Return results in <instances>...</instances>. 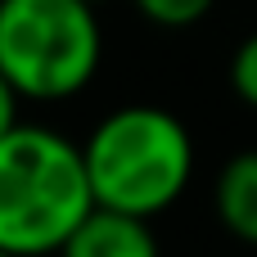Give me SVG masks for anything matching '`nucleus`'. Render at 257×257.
<instances>
[{
  "mask_svg": "<svg viewBox=\"0 0 257 257\" xmlns=\"http://www.w3.org/2000/svg\"><path fill=\"white\" fill-rule=\"evenodd\" d=\"M90 208L86 158L72 140L23 122L0 136V248L18 257L59 253Z\"/></svg>",
  "mask_w": 257,
  "mask_h": 257,
  "instance_id": "f257e3e1",
  "label": "nucleus"
},
{
  "mask_svg": "<svg viewBox=\"0 0 257 257\" xmlns=\"http://www.w3.org/2000/svg\"><path fill=\"white\" fill-rule=\"evenodd\" d=\"M90 194L136 217L167 212L194 176V140L185 122L154 104L113 108L81 145Z\"/></svg>",
  "mask_w": 257,
  "mask_h": 257,
  "instance_id": "f03ea898",
  "label": "nucleus"
},
{
  "mask_svg": "<svg viewBox=\"0 0 257 257\" xmlns=\"http://www.w3.org/2000/svg\"><path fill=\"white\" fill-rule=\"evenodd\" d=\"M99 18L90 0H0V72L23 99H68L99 68Z\"/></svg>",
  "mask_w": 257,
  "mask_h": 257,
  "instance_id": "7ed1b4c3",
  "label": "nucleus"
},
{
  "mask_svg": "<svg viewBox=\"0 0 257 257\" xmlns=\"http://www.w3.org/2000/svg\"><path fill=\"white\" fill-rule=\"evenodd\" d=\"M59 257H163V253H158V235H154L149 217L95 203L77 221V230L63 239Z\"/></svg>",
  "mask_w": 257,
  "mask_h": 257,
  "instance_id": "20e7f679",
  "label": "nucleus"
},
{
  "mask_svg": "<svg viewBox=\"0 0 257 257\" xmlns=\"http://www.w3.org/2000/svg\"><path fill=\"white\" fill-rule=\"evenodd\" d=\"M212 203H217L221 226H226L235 239L257 244V149L235 154V158L221 167L217 190H212Z\"/></svg>",
  "mask_w": 257,
  "mask_h": 257,
  "instance_id": "39448f33",
  "label": "nucleus"
},
{
  "mask_svg": "<svg viewBox=\"0 0 257 257\" xmlns=\"http://www.w3.org/2000/svg\"><path fill=\"white\" fill-rule=\"evenodd\" d=\"M212 5H217V0H136V9H140L149 23H158V27H190V23H199Z\"/></svg>",
  "mask_w": 257,
  "mask_h": 257,
  "instance_id": "423d86ee",
  "label": "nucleus"
},
{
  "mask_svg": "<svg viewBox=\"0 0 257 257\" xmlns=\"http://www.w3.org/2000/svg\"><path fill=\"white\" fill-rule=\"evenodd\" d=\"M230 86H235V95H239L244 104L257 108V32L239 41V50H235V59H230Z\"/></svg>",
  "mask_w": 257,
  "mask_h": 257,
  "instance_id": "0eeeda50",
  "label": "nucleus"
},
{
  "mask_svg": "<svg viewBox=\"0 0 257 257\" xmlns=\"http://www.w3.org/2000/svg\"><path fill=\"white\" fill-rule=\"evenodd\" d=\"M18 99H23V95H18V90L9 86V77L0 72V136H5L9 126H18Z\"/></svg>",
  "mask_w": 257,
  "mask_h": 257,
  "instance_id": "6e6552de",
  "label": "nucleus"
},
{
  "mask_svg": "<svg viewBox=\"0 0 257 257\" xmlns=\"http://www.w3.org/2000/svg\"><path fill=\"white\" fill-rule=\"evenodd\" d=\"M0 257H18V253H9V248H0Z\"/></svg>",
  "mask_w": 257,
  "mask_h": 257,
  "instance_id": "1a4fd4ad",
  "label": "nucleus"
},
{
  "mask_svg": "<svg viewBox=\"0 0 257 257\" xmlns=\"http://www.w3.org/2000/svg\"><path fill=\"white\" fill-rule=\"evenodd\" d=\"M90 5H99V0H90Z\"/></svg>",
  "mask_w": 257,
  "mask_h": 257,
  "instance_id": "9d476101",
  "label": "nucleus"
}]
</instances>
